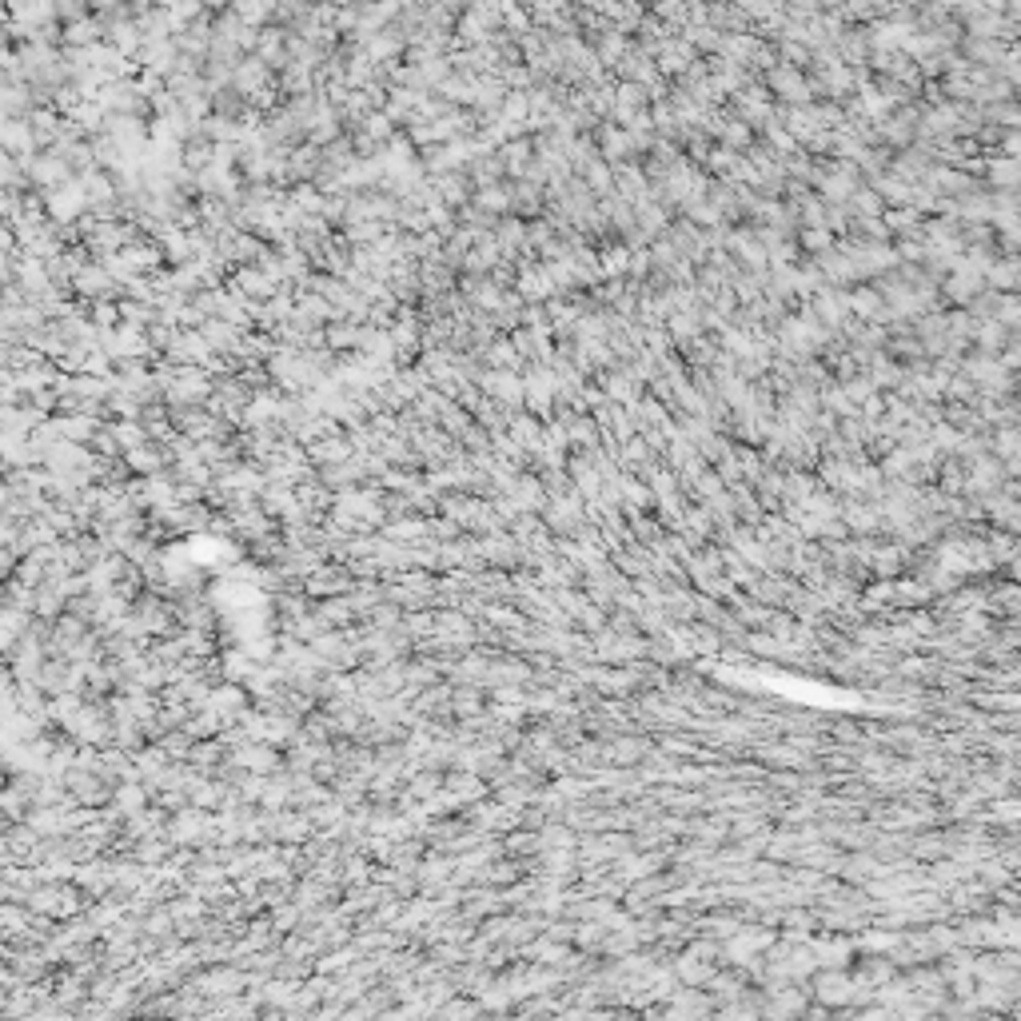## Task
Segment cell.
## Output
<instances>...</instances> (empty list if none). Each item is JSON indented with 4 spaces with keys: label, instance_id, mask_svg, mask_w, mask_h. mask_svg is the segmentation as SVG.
<instances>
[{
    "label": "cell",
    "instance_id": "cell-1",
    "mask_svg": "<svg viewBox=\"0 0 1021 1021\" xmlns=\"http://www.w3.org/2000/svg\"><path fill=\"white\" fill-rule=\"evenodd\" d=\"M806 994H810L814 1006H822V1010H830V1014L858 1010V1002H870V998L854 986L850 970H814V978L806 982Z\"/></svg>",
    "mask_w": 1021,
    "mask_h": 1021
},
{
    "label": "cell",
    "instance_id": "cell-2",
    "mask_svg": "<svg viewBox=\"0 0 1021 1021\" xmlns=\"http://www.w3.org/2000/svg\"><path fill=\"white\" fill-rule=\"evenodd\" d=\"M710 974H714V966H706V962H698L690 954H682L679 962H675V982H679L682 990H702L710 982Z\"/></svg>",
    "mask_w": 1021,
    "mask_h": 1021
}]
</instances>
